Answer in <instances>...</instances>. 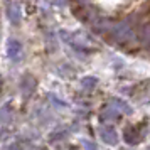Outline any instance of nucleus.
Wrapping results in <instances>:
<instances>
[{"instance_id":"1","label":"nucleus","mask_w":150,"mask_h":150,"mask_svg":"<svg viewBox=\"0 0 150 150\" xmlns=\"http://www.w3.org/2000/svg\"><path fill=\"white\" fill-rule=\"evenodd\" d=\"M111 34H113V37L118 39L120 42H128V41H132V39L135 37V34H133V27L130 25V21L118 22L116 25H113Z\"/></svg>"},{"instance_id":"2","label":"nucleus","mask_w":150,"mask_h":150,"mask_svg":"<svg viewBox=\"0 0 150 150\" xmlns=\"http://www.w3.org/2000/svg\"><path fill=\"white\" fill-rule=\"evenodd\" d=\"M7 17H8V21L12 22V24H21V21H22L21 5H19V4H15V2L8 4V7H7Z\"/></svg>"},{"instance_id":"3","label":"nucleus","mask_w":150,"mask_h":150,"mask_svg":"<svg viewBox=\"0 0 150 150\" xmlns=\"http://www.w3.org/2000/svg\"><path fill=\"white\" fill-rule=\"evenodd\" d=\"M8 56L12 57V59H21L22 56V44L19 41H15V39H12V41L8 42Z\"/></svg>"},{"instance_id":"4","label":"nucleus","mask_w":150,"mask_h":150,"mask_svg":"<svg viewBox=\"0 0 150 150\" xmlns=\"http://www.w3.org/2000/svg\"><path fill=\"white\" fill-rule=\"evenodd\" d=\"M140 39L145 44H150V24L142 25V29H140Z\"/></svg>"},{"instance_id":"5","label":"nucleus","mask_w":150,"mask_h":150,"mask_svg":"<svg viewBox=\"0 0 150 150\" xmlns=\"http://www.w3.org/2000/svg\"><path fill=\"white\" fill-rule=\"evenodd\" d=\"M83 84H84V86H93V84H96V79H93V78H86V79H84V81H83Z\"/></svg>"},{"instance_id":"6","label":"nucleus","mask_w":150,"mask_h":150,"mask_svg":"<svg viewBox=\"0 0 150 150\" xmlns=\"http://www.w3.org/2000/svg\"><path fill=\"white\" fill-rule=\"evenodd\" d=\"M76 2H78V4H81V5H84V4H86L88 0H76Z\"/></svg>"},{"instance_id":"7","label":"nucleus","mask_w":150,"mask_h":150,"mask_svg":"<svg viewBox=\"0 0 150 150\" xmlns=\"http://www.w3.org/2000/svg\"><path fill=\"white\" fill-rule=\"evenodd\" d=\"M56 4H57V5H61V7L64 5V2H62V0H56Z\"/></svg>"}]
</instances>
